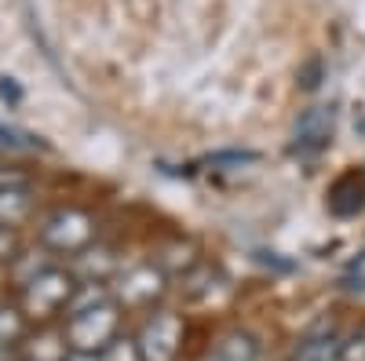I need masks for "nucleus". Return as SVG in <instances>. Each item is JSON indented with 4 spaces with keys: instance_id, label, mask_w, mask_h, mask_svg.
Segmentation results:
<instances>
[{
    "instance_id": "16",
    "label": "nucleus",
    "mask_w": 365,
    "mask_h": 361,
    "mask_svg": "<svg viewBox=\"0 0 365 361\" xmlns=\"http://www.w3.org/2000/svg\"><path fill=\"white\" fill-rule=\"evenodd\" d=\"M336 361H365V328H354L351 336L340 340V357Z\"/></svg>"
},
{
    "instance_id": "15",
    "label": "nucleus",
    "mask_w": 365,
    "mask_h": 361,
    "mask_svg": "<svg viewBox=\"0 0 365 361\" xmlns=\"http://www.w3.org/2000/svg\"><path fill=\"white\" fill-rule=\"evenodd\" d=\"M99 361H143V357H139V347L132 340H113L103 347Z\"/></svg>"
},
{
    "instance_id": "6",
    "label": "nucleus",
    "mask_w": 365,
    "mask_h": 361,
    "mask_svg": "<svg viewBox=\"0 0 365 361\" xmlns=\"http://www.w3.org/2000/svg\"><path fill=\"white\" fill-rule=\"evenodd\" d=\"M165 292V274L158 266H132L120 274V285H117V299L128 307H146Z\"/></svg>"
},
{
    "instance_id": "21",
    "label": "nucleus",
    "mask_w": 365,
    "mask_h": 361,
    "mask_svg": "<svg viewBox=\"0 0 365 361\" xmlns=\"http://www.w3.org/2000/svg\"><path fill=\"white\" fill-rule=\"evenodd\" d=\"M66 361H99V357H96V354H81V350H70V354H66Z\"/></svg>"
},
{
    "instance_id": "12",
    "label": "nucleus",
    "mask_w": 365,
    "mask_h": 361,
    "mask_svg": "<svg viewBox=\"0 0 365 361\" xmlns=\"http://www.w3.org/2000/svg\"><path fill=\"white\" fill-rule=\"evenodd\" d=\"M99 303H110V288L103 281H84V285H77V292L70 299V314L91 310V307H99Z\"/></svg>"
},
{
    "instance_id": "20",
    "label": "nucleus",
    "mask_w": 365,
    "mask_h": 361,
    "mask_svg": "<svg viewBox=\"0 0 365 361\" xmlns=\"http://www.w3.org/2000/svg\"><path fill=\"white\" fill-rule=\"evenodd\" d=\"M299 84H303V88H307V92H311V88H318V58H314V63L307 66V73H303V77H299Z\"/></svg>"
},
{
    "instance_id": "5",
    "label": "nucleus",
    "mask_w": 365,
    "mask_h": 361,
    "mask_svg": "<svg viewBox=\"0 0 365 361\" xmlns=\"http://www.w3.org/2000/svg\"><path fill=\"white\" fill-rule=\"evenodd\" d=\"M332 106H307L299 117H296V128H292V150L296 154H322V150L332 142Z\"/></svg>"
},
{
    "instance_id": "13",
    "label": "nucleus",
    "mask_w": 365,
    "mask_h": 361,
    "mask_svg": "<svg viewBox=\"0 0 365 361\" xmlns=\"http://www.w3.org/2000/svg\"><path fill=\"white\" fill-rule=\"evenodd\" d=\"M26 354H29V361H66L70 347H66V336L63 340L58 336H41V340H34L26 347Z\"/></svg>"
},
{
    "instance_id": "17",
    "label": "nucleus",
    "mask_w": 365,
    "mask_h": 361,
    "mask_svg": "<svg viewBox=\"0 0 365 361\" xmlns=\"http://www.w3.org/2000/svg\"><path fill=\"white\" fill-rule=\"evenodd\" d=\"M0 146H8V150H29L34 142H29V135L15 132V128H4L0 125Z\"/></svg>"
},
{
    "instance_id": "14",
    "label": "nucleus",
    "mask_w": 365,
    "mask_h": 361,
    "mask_svg": "<svg viewBox=\"0 0 365 361\" xmlns=\"http://www.w3.org/2000/svg\"><path fill=\"white\" fill-rule=\"evenodd\" d=\"M22 336V314L11 307H0V347H11Z\"/></svg>"
},
{
    "instance_id": "3",
    "label": "nucleus",
    "mask_w": 365,
    "mask_h": 361,
    "mask_svg": "<svg viewBox=\"0 0 365 361\" xmlns=\"http://www.w3.org/2000/svg\"><path fill=\"white\" fill-rule=\"evenodd\" d=\"M41 237L55 252H84L91 245V237H96V226H91V219L84 212H77V208H58V212H51L44 219Z\"/></svg>"
},
{
    "instance_id": "8",
    "label": "nucleus",
    "mask_w": 365,
    "mask_h": 361,
    "mask_svg": "<svg viewBox=\"0 0 365 361\" xmlns=\"http://www.w3.org/2000/svg\"><path fill=\"white\" fill-rule=\"evenodd\" d=\"M340 340L336 333H314L307 340H299L292 350V361H336L340 357Z\"/></svg>"
},
{
    "instance_id": "2",
    "label": "nucleus",
    "mask_w": 365,
    "mask_h": 361,
    "mask_svg": "<svg viewBox=\"0 0 365 361\" xmlns=\"http://www.w3.org/2000/svg\"><path fill=\"white\" fill-rule=\"evenodd\" d=\"M73 292H77L73 274L48 266L44 274H37L29 285H22V303H26V310L34 314V318H48V314H55V310L70 307Z\"/></svg>"
},
{
    "instance_id": "4",
    "label": "nucleus",
    "mask_w": 365,
    "mask_h": 361,
    "mask_svg": "<svg viewBox=\"0 0 365 361\" xmlns=\"http://www.w3.org/2000/svg\"><path fill=\"white\" fill-rule=\"evenodd\" d=\"M179 343H182V321L172 310H158L135 340L143 361H172L179 354Z\"/></svg>"
},
{
    "instance_id": "19",
    "label": "nucleus",
    "mask_w": 365,
    "mask_h": 361,
    "mask_svg": "<svg viewBox=\"0 0 365 361\" xmlns=\"http://www.w3.org/2000/svg\"><path fill=\"white\" fill-rule=\"evenodd\" d=\"M11 256H15V237L8 230H0V263L11 259Z\"/></svg>"
},
{
    "instance_id": "11",
    "label": "nucleus",
    "mask_w": 365,
    "mask_h": 361,
    "mask_svg": "<svg viewBox=\"0 0 365 361\" xmlns=\"http://www.w3.org/2000/svg\"><path fill=\"white\" fill-rule=\"evenodd\" d=\"M113 266H117V263H113V256H110L106 248H84V252L77 256V270H81L88 281H103Z\"/></svg>"
},
{
    "instance_id": "7",
    "label": "nucleus",
    "mask_w": 365,
    "mask_h": 361,
    "mask_svg": "<svg viewBox=\"0 0 365 361\" xmlns=\"http://www.w3.org/2000/svg\"><path fill=\"white\" fill-rule=\"evenodd\" d=\"M329 208L332 216H358L365 208V179L361 175H344L329 190Z\"/></svg>"
},
{
    "instance_id": "10",
    "label": "nucleus",
    "mask_w": 365,
    "mask_h": 361,
    "mask_svg": "<svg viewBox=\"0 0 365 361\" xmlns=\"http://www.w3.org/2000/svg\"><path fill=\"white\" fill-rule=\"evenodd\" d=\"M26 216H29V194L22 190V183L0 190V223L15 226V223H22Z\"/></svg>"
},
{
    "instance_id": "22",
    "label": "nucleus",
    "mask_w": 365,
    "mask_h": 361,
    "mask_svg": "<svg viewBox=\"0 0 365 361\" xmlns=\"http://www.w3.org/2000/svg\"><path fill=\"white\" fill-rule=\"evenodd\" d=\"M358 128H361V132H365V120H361V125H358Z\"/></svg>"
},
{
    "instance_id": "18",
    "label": "nucleus",
    "mask_w": 365,
    "mask_h": 361,
    "mask_svg": "<svg viewBox=\"0 0 365 361\" xmlns=\"http://www.w3.org/2000/svg\"><path fill=\"white\" fill-rule=\"evenodd\" d=\"M0 99L11 103V106H19V103H22V88H19V80H15V77H0Z\"/></svg>"
},
{
    "instance_id": "1",
    "label": "nucleus",
    "mask_w": 365,
    "mask_h": 361,
    "mask_svg": "<svg viewBox=\"0 0 365 361\" xmlns=\"http://www.w3.org/2000/svg\"><path fill=\"white\" fill-rule=\"evenodd\" d=\"M113 333H117V307L110 299V303H99L91 310L70 314V321H66V347L81 350V354H96L106 343H113Z\"/></svg>"
},
{
    "instance_id": "9",
    "label": "nucleus",
    "mask_w": 365,
    "mask_h": 361,
    "mask_svg": "<svg viewBox=\"0 0 365 361\" xmlns=\"http://www.w3.org/2000/svg\"><path fill=\"white\" fill-rule=\"evenodd\" d=\"M256 357H259V343L249 333H230L216 343V350L205 361H256Z\"/></svg>"
}]
</instances>
